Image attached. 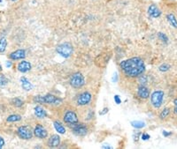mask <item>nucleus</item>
<instances>
[{
    "label": "nucleus",
    "instance_id": "9",
    "mask_svg": "<svg viewBox=\"0 0 177 149\" xmlns=\"http://www.w3.org/2000/svg\"><path fill=\"white\" fill-rule=\"evenodd\" d=\"M34 136L37 139L43 140L48 137V131L42 125H36L34 128Z\"/></svg>",
    "mask_w": 177,
    "mask_h": 149
},
{
    "label": "nucleus",
    "instance_id": "2",
    "mask_svg": "<svg viewBox=\"0 0 177 149\" xmlns=\"http://www.w3.org/2000/svg\"><path fill=\"white\" fill-rule=\"evenodd\" d=\"M34 101L41 104H50V105H58L62 102V99L58 98L54 95L47 94L43 96L37 95L34 98Z\"/></svg>",
    "mask_w": 177,
    "mask_h": 149
},
{
    "label": "nucleus",
    "instance_id": "35",
    "mask_svg": "<svg viewBox=\"0 0 177 149\" xmlns=\"http://www.w3.org/2000/svg\"><path fill=\"white\" fill-rule=\"evenodd\" d=\"M4 146H5V140L0 136V149L2 148Z\"/></svg>",
    "mask_w": 177,
    "mask_h": 149
},
{
    "label": "nucleus",
    "instance_id": "13",
    "mask_svg": "<svg viewBox=\"0 0 177 149\" xmlns=\"http://www.w3.org/2000/svg\"><path fill=\"white\" fill-rule=\"evenodd\" d=\"M137 95H138L141 99H147L150 97L151 94H150V90L149 88L145 85H140L137 88Z\"/></svg>",
    "mask_w": 177,
    "mask_h": 149
},
{
    "label": "nucleus",
    "instance_id": "26",
    "mask_svg": "<svg viewBox=\"0 0 177 149\" xmlns=\"http://www.w3.org/2000/svg\"><path fill=\"white\" fill-rule=\"evenodd\" d=\"M170 68H171V65H170V64H160V65L158 66V70L161 72H168V71H169Z\"/></svg>",
    "mask_w": 177,
    "mask_h": 149
},
{
    "label": "nucleus",
    "instance_id": "25",
    "mask_svg": "<svg viewBox=\"0 0 177 149\" xmlns=\"http://www.w3.org/2000/svg\"><path fill=\"white\" fill-rule=\"evenodd\" d=\"M8 83V80L5 77L4 74L0 73V87H4L7 85Z\"/></svg>",
    "mask_w": 177,
    "mask_h": 149
},
{
    "label": "nucleus",
    "instance_id": "18",
    "mask_svg": "<svg viewBox=\"0 0 177 149\" xmlns=\"http://www.w3.org/2000/svg\"><path fill=\"white\" fill-rule=\"evenodd\" d=\"M53 127H54V129L56 130L58 133H59V134H65L66 133V128L64 127V125L59 122V121H53Z\"/></svg>",
    "mask_w": 177,
    "mask_h": 149
},
{
    "label": "nucleus",
    "instance_id": "24",
    "mask_svg": "<svg viewBox=\"0 0 177 149\" xmlns=\"http://www.w3.org/2000/svg\"><path fill=\"white\" fill-rule=\"evenodd\" d=\"M170 114V109L169 108H165V109H163V110L160 112V114H159V118L160 119H166L167 117H168V116Z\"/></svg>",
    "mask_w": 177,
    "mask_h": 149
},
{
    "label": "nucleus",
    "instance_id": "21",
    "mask_svg": "<svg viewBox=\"0 0 177 149\" xmlns=\"http://www.w3.org/2000/svg\"><path fill=\"white\" fill-rule=\"evenodd\" d=\"M131 125L134 127L135 129L140 130V129H143L145 127V123H144L143 121H132Z\"/></svg>",
    "mask_w": 177,
    "mask_h": 149
},
{
    "label": "nucleus",
    "instance_id": "38",
    "mask_svg": "<svg viewBox=\"0 0 177 149\" xmlns=\"http://www.w3.org/2000/svg\"><path fill=\"white\" fill-rule=\"evenodd\" d=\"M102 148H112L111 146H105V145H103L102 146Z\"/></svg>",
    "mask_w": 177,
    "mask_h": 149
},
{
    "label": "nucleus",
    "instance_id": "20",
    "mask_svg": "<svg viewBox=\"0 0 177 149\" xmlns=\"http://www.w3.org/2000/svg\"><path fill=\"white\" fill-rule=\"evenodd\" d=\"M21 120V116L19 114H13V115L8 116V117L6 118L7 123H15V122H19Z\"/></svg>",
    "mask_w": 177,
    "mask_h": 149
},
{
    "label": "nucleus",
    "instance_id": "39",
    "mask_svg": "<svg viewBox=\"0 0 177 149\" xmlns=\"http://www.w3.org/2000/svg\"><path fill=\"white\" fill-rule=\"evenodd\" d=\"M2 70H3V67H2V65L0 64V72H2Z\"/></svg>",
    "mask_w": 177,
    "mask_h": 149
},
{
    "label": "nucleus",
    "instance_id": "32",
    "mask_svg": "<svg viewBox=\"0 0 177 149\" xmlns=\"http://www.w3.org/2000/svg\"><path fill=\"white\" fill-rule=\"evenodd\" d=\"M173 103H174V112L175 114H177V98L174 99V101H173Z\"/></svg>",
    "mask_w": 177,
    "mask_h": 149
},
{
    "label": "nucleus",
    "instance_id": "17",
    "mask_svg": "<svg viewBox=\"0 0 177 149\" xmlns=\"http://www.w3.org/2000/svg\"><path fill=\"white\" fill-rule=\"evenodd\" d=\"M19 80L21 82V87H22V88L24 89L25 91H30V90L33 89L34 86L26 77H21L19 79Z\"/></svg>",
    "mask_w": 177,
    "mask_h": 149
},
{
    "label": "nucleus",
    "instance_id": "31",
    "mask_svg": "<svg viewBox=\"0 0 177 149\" xmlns=\"http://www.w3.org/2000/svg\"><path fill=\"white\" fill-rule=\"evenodd\" d=\"M108 111H109V109H108V108H104V109H103V110L99 112V115L100 116L105 115V114H107V113H108Z\"/></svg>",
    "mask_w": 177,
    "mask_h": 149
},
{
    "label": "nucleus",
    "instance_id": "14",
    "mask_svg": "<svg viewBox=\"0 0 177 149\" xmlns=\"http://www.w3.org/2000/svg\"><path fill=\"white\" fill-rule=\"evenodd\" d=\"M147 12H148V14L150 15V17L154 18V19H157V18L161 16V11L156 5H150L148 7Z\"/></svg>",
    "mask_w": 177,
    "mask_h": 149
},
{
    "label": "nucleus",
    "instance_id": "22",
    "mask_svg": "<svg viewBox=\"0 0 177 149\" xmlns=\"http://www.w3.org/2000/svg\"><path fill=\"white\" fill-rule=\"evenodd\" d=\"M12 103L16 107V108H21L22 106L24 105V101H22L20 98H18V97H15L12 100Z\"/></svg>",
    "mask_w": 177,
    "mask_h": 149
},
{
    "label": "nucleus",
    "instance_id": "37",
    "mask_svg": "<svg viewBox=\"0 0 177 149\" xmlns=\"http://www.w3.org/2000/svg\"><path fill=\"white\" fill-rule=\"evenodd\" d=\"M11 66H12V62H11V61H7V62H6V67L10 68Z\"/></svg>",
    "mask_w": 177,
    "mask_h": 149
},
{
    "label": "nucleus",
    "instance_id": "4",
    "mask_svg": "<svg viewBox=\"0 0 177 149\" xmlns=\"http://www.w3.org/2000/svg\"><path fill=\"white\" fill-rule=\"evenodd\" d=\"M56 51L58 55H60L61 57L65 58H70V56L72 55L73 51H74V48L70 44L68 43H64V44L58 45L56 48Z\"/></svg>",
    "mask_w": 177,
    "mask_h": 149
},
{
    "label": "nucleus",
    "instance_id": "23",
    "mask_svg": "<svg viewBox=\"0 0 177 149\" xmlns=\"http://www.w3.org/2000/svg\"><path fill=\"white\" fill-rule=\"evenodd\" d=\"M7 47V40L5 37L0 38V53H4Z\"/></svg>",
    "mask_w": 177,
    "mask_h": 149
},
{
    "label": "nucleus",
    "instance_id": "10",
    "mask_svg": "<svg viewBox=\"0 0 177 149\" xmlns=\"http://www.w3.org/2000/svg\"><path fill=\"white\" fill-rule=\"evenodd\" d=\"M71 129H72V131L75 133V135H78V136H85V135L88 133V127L86 125H83V124H76V125H74L72 126H70Z\"/></svg>",
    "mask_w": 177,
    "mask_h": 149
},
{
    "label": "nucleus",
    "instance_id": "27",
    "mask_svg": "<svg viewBox=\"0 0 177 149\" xmlns=\"http://www.w3.org/2000/svg\"><path fill=\"white\" fill-rule=\"evenodd\" d=\"M158 37L159 38V40H161L164 44H168V37L167 36V34H165L162 32H159L158 33Z\"/></svg>",
    "mask_w": 177,
    "mask_h": 149
},
{
    "label": "nucleus",
    "instance_id": "33",
    "mask_svg": "<svg viewBox=\"0 0 177 149\" xmlns=\"http://www.w3.org/2000/svg\"><path fill=\"white\" fill-rule=\"evenodd\" d=\"M140 136H141V132H140V131L134 133V140H135V141H137V140H139V137H140Z\"/></svg>",
    "mask_w": 177,
    "mask_h": 149
},
{
    "label": "nucleus",
    "instance_id": "8",
    "mask_svg": "<svg viewBox=\"0 0 177 149\" xmlns=\"http://www.w3.org/2000/svg\"><path fill=\"white\" fill-rule=\"evenodd\" d=\"M91 100H92V95H91V94L90 92H82L77 97V105L86 106L91 103Z\"/></svg>",
    "mask_w": 177,
    "mask_h": 149
},
{
    "label": "nucleus",
    "instance_id": "29",
    "mask_svg": "<svg viewBox=\"0 0 177 149\" xmlns=\"http://www.w3.org/2000/svg\"><path fill=\"white\" fill-rule=\"evenodd\" d=\"M141 137H142L143 140H149L151 139V136L148 133H143V134H141Z\"/></svg>",
    "mask_w": 177,
    "mask_h": 149
},
{
    "label": "nucleus",
    "instance_id": "28",
    "mask_svg": "<svg viewBox=\"0 0 177 149\" xmlns=\"http://www.w3.org/2000/svg\"><path fill=\"white\" fill-rule=\"evenodd\" d=\"M147 78L144 76V75H141L140 76V84H142V85H145V83L147 82Z\"/></svg>",
    "mask_w": 177,
    "mask_h": 149
},
{
    "label": "nucleus",
    "instance_id": "30",
    "mask_svg": "<svg viewBox=\"0 0 177 149\" xmlns=\"http://www.w3.org/2000/svg\"><path fill=\"white\" fill-rule=\"evenodd\" d=\"M114 101L116 104H120L121 103V100H120V95H114Z\"/></svg>",
    "mask_w": 177,
    "mask_h": 149
},
{
    "label": "nucleus",
    "instance_id": "7",
    "mask_svg": "<svg viewBox=\"0 0 177 149\" xmlns=\"http://www.w3.org/2000/svg\"><path fill=\"white\" fill-rule=\"evenodd\" d=\"M63 121L69 126L76 125L79 123V119L77 114L74 110H67L63 116Z\"/></svg>",
    "mask_w": 177,
    "mask_h": 149
},
{
    "label": "nucleus",
    "instance_id": "36",
    "mask_svg": "<svg viewBox=\"0 0 177 149\" xmlns=\"http://www.w3.org/2000/svg\"><path fill=\"white\" fill-rule=\"evenodd\" d=\"M117 80H118V73H117V72H114L113 77V81L116 82Z\"/></svg>",
    "mask_w": 177,
    "mask_h": 149
},
{
    "label": "nucleus",
    "instance_id": "16",
    "mask_svg": "<svg viewBox=\"0 0 177 149\" xmlns=\"http://www.w3.org/2000/svg\"><path fill=\"white\" fill-rule=\"evenodd\" d=\"M34 111H35V116H36L37 118H44V117H46V116H48L46 110L43 109L42 106L40 105H37L36 107H35Z\"/></svg>",
    "mask_w": 177,
    "mask_h": 149
},
{
    "label": "nucleus",
    "instance_id": "12",
    "mask_svg": "<svg viewBox=\"0 0 177 149\" xmlns=\"http://www.w3.org/2000/svg\"><path fill=\"white\" fill-rule=\"evenodd\" d=\"M47 145H48L49 147H51V148L58 147L59 145H60V137L58 134H53L49 138Z\"/></svg>",
    "mask_w": 177,
    "mask_h": 149
},
{
    "label": "nucleus",
    "instance_id": "34",
    "mask_svg": "<svg viewBox=\"0 0 177 149\" xmlns=\"http://www.w3.org/2000/svg\"><path fill=\"white\" fill-rule=\"evenodd\" d=\"M162 134L164 137H169V136H171L173 134L171 131H163Z\"/></svg>",
    "mask_w": 177,
    "mask_h": 149
},
{
    "label": "nucleus",
    "instance_id": "11",
    "mask_svg": "<svg viewBox=\"0 0 177 149\" xmlns=\"http://www.w3.org/2000/svg\"><path fill=\"white\" fill-rule=\"evenodd\" d=\"M27 56V53L25 49H16L14 51L9 54V58L11 60H14V61H18V60H21V59H24Z\"/></svg>",
    "mask_w": 177,
    "mask_h": 149
},
{
    "label": "nucleus",
    "instance_id": "3",
    "mask_svg": "<svg viewBox=\"0 0 177 149\" xmlns=\"http://www.w3.org/2000/svg\"><path fill=\"white\" fill-rule=\"evenodd\" d=\"M69 84L70 86L75 88V89H80L81 87L85 85V79L84 76L81 74V72H75L73 74L70 80H69Z\"/></svg>",
    "mask_w": 177,
    "mask_h": 149
},
{
    "label": "nucleus",
    "instance_id": "6",
    "mask_svg": "<svg viewBox=\"0 0 177 149\" xmlns=\"http://www.w3.org/2000/svg\"><path fill=\"white\" fill-rule=\"evenodd\" d=\"M17 134L22 140H30L34 136V131L29 125H21L17 128Z\"/></svg>",
    "mask_w": 177,
    "mask_h": 149
},
{
    "label": "nucleus",
    "instance_id": "5",
    "mask_svg": "<svg viewBox=\"0 0 177 149\" xmlns=\"http://www.w3.org/2000/svg\"><path fill=\"white\" fill-rule=\"evenodd\" d=\"M164 92L161 90H156L151 94V103L155 109H159L163 103L164 100Z\"/></svg>",
    "mask_w": 177,
    "mask_h": 149
},
{
    "label": "nucleus",
    "instance_id": "15",
    "mask_svg": "<svg viewBox=\"0 0 177 149\" xmlns=\"http://www.w3.org/2000/svg\"><path fill=\"white\" fill-rule=\"evenodd\" d=\"M31 69H32L31 64L29 61H26V60H23V61L19 62L17 64V70L19 72H22V73H26V72H29Z\"/></svg>",
    "mask_w": 177,
    "mask_h": 149
},
{
    "label": "nucleus",
    "instance_id": "40",
    "mask_svg": "<svg viewBox=\"0 0 177 149\" xmlns=\"http://www.w3.org/2000/svg\"><path fill=\"white\" fill-rule=\"evenodd\" d=\"M12 1H16V0H12Z\"/></svg>",
    "mask_w": 177,
    "mask_h": 149
},
{
    "label": "nucleus",
    "instance_id": "1",
    "mask_svg": "<svg viewBox=\"0 0 177 149\" xmlns=\"http://www.w3.org/2000/svg\"><path fill=\"white\" fill-rule=\"evenodd\" d=\"M120 67L125 75L129 78L140 77L146 70L144 60L139 57H134L121 61Z\"/></svg>",
    "mask_w": 177,
    "mask_h": 149
},
{
    "label": "nucleus",
    "instance_id": "19",
    "mask_svg": "<svg viewBox=\"0 0 177 149\" xmlns=\"http://www.w3.org/2000/svg\"><path fill=\"white\" fill-rule=\"evenodd\" d=\"M166 18H167L168 21L169 22V24L171 25L173 28H177V19L176 17L174 16V14H173V13H168V14H167V16H166Z\"/></svg>",
    "mask_w": 177,
    "mask_h": 149
}]
</instances>
